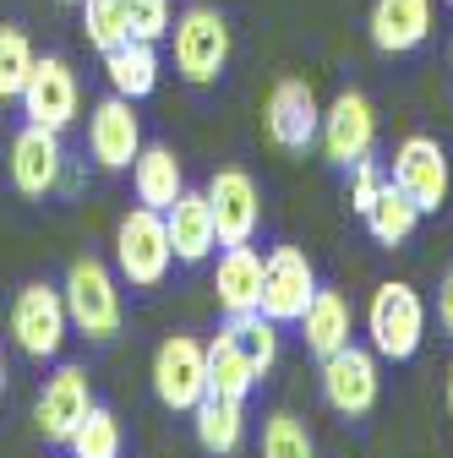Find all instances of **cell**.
Here are the masks:
<instances>
[{
    "instance_id": "cell-34",
    "label": "cell",
    "mask_w": 453,
    "mask_h": 458,
    "mask_svg": "<svg viewBox=\"0 0 453 458\" xmlns=\"http://www.w3.org/2000/svg\"><path fill=\"white\" fill-rule=\"evenodd\" d=\"M448 415H453V366H448Z\"/></svg>"
},
{
    "instance_id": "cell-2",
    "label": "cell",
    "mask_w": 453,
    "mask_h": 458,
    "mask_svg": "<svg viewBox=\"0 0 453 458\" xmlns=\"http://www.w3.org/2000/svg\"><path fill=\"white\" fill-rule=\"evenodd\" d=\"M366 333H372L377 360H410L426 338V301L415 295V284L405 278L377 284L366 301Z\"/></svg>"
},
{
    "instance_id": "cell-29",
    "label": "cell",
    "mask_w": 453,
    "mask_h": 458,
    "mask_svg": "<svg viewBox=\"0 0 453 458\" xmlns=\"http://www.w3.org/2000/svg\"><path fill=\"white\" fill-rule=\"evenodd\" d=\"M66 453H72V458H121V420H115V410L93 404L88 420L72 431Z\"/></svg>"
},
{
    "instance_id": "cell-37",
    "label": "cell",
    "mask_w": 453,
    "mask_h": 458,
    "mask_svg": "<svg viewBox=\"0 0 453 458\" xmlns=\"http://www.w3.org/2000/svg\"><path fill=\"white\" fill-rule=\"evenodd\" d=\"M442 6H453V0H442Z\"/></svg>"
},
{
    "instance_id": "cell-18",
    "label": "cell",
    "mask_w": 453,
    "mask_h": 458,
    "mask_svg": "<svg viewBox=\"0 0 453 458\" xmlns=\"http://www.w3.org/2000/svg\"><path fill=\"white\" fill-rule=\"evenodd\" d=\"M169 224V246H175V262H208L218 251V224H213V208H208V191H181L175 208L164 213Z\"/></svg>"
},
{
    "instance_id": "cell-14",
    "label": "cell",
    "mask_w": 453,
    "mask_h": 458,
    "mask_svg": "<svg viewBox=\"0 0 453 458\" xmlns=\"http://www.w3.org/2000/svg\"><path fill=\"white\" fill-rule=\"evenodd\" d=\"M213 224H218V246H246L257 241V224H262V191L246 169H213V181L202 186Z\"/></svg>"
},
{
    "instance_id": "cell-16",
    "label": "cell",
    "mask_w": 453,
    "mask_h": 458,
    "mask_svg": "<svg viewBox=\"0 0 453 458\" xmlns=\"http://www.w3.org/2000/svg\"><path fill=\"white\" fill-rule=\"evenodd\" d=\"M66 175V148H61V131L49 126H22L12 137V186L22 197H49Z\"/></svg>"
},
{
    "instance_id": "cell-7",
    "label": "cell",
    "mask_w": 453,
    "mask_h": 458,
    "mask_svg": "<svg viewBox=\"0 0 453 458\" xmlns=\"http://www.w3.org/2000/svg\"><path fill=\"white\" fill-rule=\"evenodd\" d=\"M98 404L93 398V377H88V366H55L49 377H44V393H38V404H33V426H38V437L44 442H55V447H66L72 442V431L88 420V410Z\"/></svg>"
},
{
    "instance_id": "cell-20",
    "label": "cell",
    "mask_w": 453,
    "mask_h": 458,
    "mask_svg": "<svg viewBox=\"0 0 453 458\" xmlns=\"http://www.w3.org/2000/svg\"><path fill=\"white\" fill-rule=\"evenodd\" d=\"M432 38V0H377L372 6V44L382 55H410Z\"/></svg>"
},
{
    "instance_id": "cell-10",
    "label": "cell",
    "mask_w": 453,
    "mask_h": 458,
    "mask_svg": "<svg viewBox=\"0 0 453 458\" xmlns=\"http://www.w3.org/2000/svg\"><path fill=\"white\" fill-rule=\"evenodd\" d=\"M317 290H322L317 267L301 246H273L268 251V262H262V317H273L278 327L301 322V311L312 306Z\"/></svg>"
},
{
    "instance_id": "cell-28",
    "label": "cell",
    "mask_w": 453,
    "mask_h": 458,
    "mask_svg": "<svg viewBox=\"0 0 453 458\" xmlns=\"http://www.w3.org/2000/svg\"><path fill=\"white\" fill-rule=\"evenodd\" d=\"M33 61H38V55H33V38H28L17 22H0V104H6V98H22Z\"/></svg>"
},
{
    "instance_id": "cell-4",
    "label": "cell",
    "mask_w": 453,
    "mask_h": 458,
    "mask_svg": "<svg viewBox=\"0 0 453 458\" xmlns=\"http://www.w3.org/2000/svg\"><path fill=\"white\" fill-rule=\"evenodd\" d=\"M169 44H175V72L192 88H208L224 77L230 66V22H224L213 6H186L169 28Z\"/></svg>"
},
{
    "instance_id": "cell-19",
    "label": "cell",
    "mask_w": 453,
    "mask_h": 458,
    "mask_svg": "<svg viewBox=\"0 0 453 458\" xmlns=\"http://www.w3.org/2000/svg\"><path fill=\"white\" fill-rule=\"evenodd\" d=\"M301 338H306V350L317 360H328V355L345 350V344H355V306H350V295L317 290L312 306L301 311Z\"/></svg>"
},
{
    "instance_id": "cell-32",
    "label": "cell",
    "mask_w": 453,
    "mask_h": 458,
    "mask_svg": "<svg viewBox=\"0 0 453 458\" xmlns=\"http://www.w3.org/2000/svg\"><path fill=\"white\" fill-rule=\"evenodd\" d=\"M382 186H388V175H382L372 158H355V164H350V208H355L361 218H366V208L377 202V191H382Z\"/></svg>"
},
{
    "instance_id": "cell-30",
    "label": "cell",
    "mask_w": 453,
    "mask_h": 458,
    "mask_svg": "<svg viewBox=\"0 0 453 458\" xmlns=\"http://www.w3.org/2000/svg\"><path fill=\"white\" fill-rule=\"evenodd\" d=\"M262 458H317V442H312L306 420L290 415V410H273L262 420Z\"/></svg>"
},
{
    "instance_id": "cell-1",
    "label": "cell",
    "mask_w": 453,
    "mask_h": 458,
    "mask_svg": "<svg viewBox=\"0 0 453 458\" xmlns=\"http://www.w3.org/2000/svg\"><path fill=\"white\" fill-rule=\"evenodd\" d=\"M61 301H66V317L82 338H115L121 322H126V306H121V273L104 267L98 257H77L66 267V284H61Z\"/></svg>"
},
{
    "instance_id": "cell-11",
    "label": "cell",
    "mask_w": 453,
    "mask_h": 458,
    "mask_svg": "<svg viewBox=\"0 0 453 458\" xmlns=\"http://www.w3.org/2000/svg\"><path fill=\"white\" fill-rule=\"evenodd\" d=\"M317 142H322L328 164H338V169H350L355 158H372V148H377V109H372V98L355 93V88H345L322 109Z\"/></svg>"
},
{
    "instance_id": "cell-22",
    "label": "cell",
    "mask_w": 453,
    "mask_h": 458,
    "mask_svg": "<svg viewBox=\"0 0 453 458\" xmlns=\"http://www.w3.org/2000/svg\"><path fill=\"white\" fill-rule=\"evenodd\" d=\"M192 431H197V447H202V453L230 458V453L246 442V404H241V398H218V393H208L202 404L192 410Z\"/></svg>"
},
{
    "instance_id": "cell-17",
    "label": "cell",
    "mask_w": 453,
    "mask_h": 458,
    "mask_svg": "<svg viewBox=\"0 0 453 458\" xmlns=\"http://www.w3.org/2000/svg\"><path fill=\"white\" fill-rule=\"evenodd\" d=\"M262 251L246 241V246H224L218 251V267H213V301L224 317H246V311H262Z\"/></svg>"
},
{
    "instance_id": "cell-26",
    "label": "cell",
    "mask_w": 453,
    "mask_h": 458,
    "mask_svg": "<svg viewBox=\"0 0 453 458\" xmlns=\"http://www.w3.org/2000/svg\"><path fill=\"white\" fill-rule=\"evenodd\" d=\"M82 38L98 55L126 44L132 38V0H82Z\"/></svg>"
},
{
    "instance_id": "cell-9",
    "label": "cell",
    "mask_w": 453,
    "mask_h": 458,
    "mask_svg": "<svg viewBox=\"0 0 453 458\" xmlns=\"http://www.w3.org/2000/svg\"><path fill=\"white\" fill-rule=\"evenodd\" d=\"M22 114L28 126H49V131H66L77 114H82V88H77V72L61 61V55H44L28 72V88H22Z\"/></svg>"
},
{
    "instance_id": "cell-31",
    "label": "cell",
    "mask_w": 453,
    "mask_h": 458,
    "mask_svg": "<svg viewBox=\"0 0 453 458\" xmlns=\"http://www.w3.org/2000/svg\"><path fill=\"white\" fill-rule=\"evenodd\" d=\"M169 28H175L169 0H132V38L158 44V38H169Z\"/></svg>"
},
{
    "instance_id": "cell-8",
    "label": "cell",
    "mask_w": 453,
    "mask_h": 458,
    "mask_svg": "<svg viewBox=\"0 0 453 458\" xmlns=\"http://www.w3.org/2000/svg\"><path fill=\"white\" fill-rule=\"evenodd\" d=\"M322 366V398L333 415L361 420L377 410V393H382V371H377V350H361V344H345L338 355L317 360Z\"/></svg>"
},
{
    "instance_id": "cell-5",
    "label": "cell",
    "mask_w": 453,
    "mask_h": 458,
    "mask_svg": "<svg viewBox=\"0 0 453 458\" xmlns=\"http://www.w3.org/2000/svg\"><path fill=\"white\" fill-rule=\"evenodd\" d=\"M153 398L169 415H192L208 398V344L192 333H169L153 350Z\"/></svg>"
},
{
    "instance_id": "cell-27",
    "label": "cell",
    "mask_w": 453,
    "mask_h": 458,
    "mask_svg": "<svg viewBox=\"0 0 453 458\" xmlns=\"http://www.w3.org/2000/svg\"><path fill=\"white\" fill-rule=\"evenodd\" d=\"M230 338L241 344V355L252 360L257 377H268L278 366V322L262 317V311H246V317H230Z\"/></svg>"
},
{
    "instance_id": "cell-21",
    "label": "cell",
    "mask_w": 453,
    "mask_h": 458,
    "mask_svg": "<svg viewBox=\"0 0 453 458\" xmlns=\"http://www.w3.org/2000/svg\"><path fill=\"white\" fill-rule=\"evenodd\" d=\"M132 191H137V208H153V213H169L175 197L186 191V169L181 158L158 148V142H142L137 164H132Z\"/></svg>"
},
{
    "instance_id": "cell-3",
    "label": "cell",
    "mask_w": 453,
    "mask_h": 458,
    "mask_svg": "<svg viewBox=\"0 0 453 458\" xmlns=\"http://www.w3.org/2000/svg\"><path fill=\"white\" fill-rule=\"evenodd\" d=\"M169 262H175V246H169V224L153 208H132L115 224V273L132 290H158L169 278Z\"/></svg>"
},
{
    "instance_id": "cell-33",
    "label": "cell",
    "mask_w": 453,
    "mask_h": 458,
    "mask_svg": "<svg viewBox=\"0 0 453 458\" xmlns=\"http://www.w3.org/2000/svg\"><path fill=\"white\" fill-rule=\"evenodd\" d=\"M437 322H442V333L453 338V267H448L442 284H437Z\"/></svg>"
},
{
    "instance_id": "cell-15",
    "label": "cell",
    "mask_w": 453,
    "mask_h": 458,
    "mask_svg": "<svg viewBox=\"0 0 453 458\" xmlns=\"http://www.w3.org/2000/svg\"><path fill=\"white\" fill-rule=\"evenodd\" d=\"M88 153L98 169H132L137 153H142V121H137V109L132 98L121 93H109L88 109Z\"/></svg>"
},
{
    "instance_id": "cell-23",
    "label": "cell",
    "mask_w": 453,
    "mask_h": 458,
    "mask_svg": "<svg viewBox=\"0 0 453 458\" xmlns=\"http://www.w3.org/2000/svg\"><path fill=\"white\" fill-rule=\"evenodd\" d=\"M104 77H109V93L121 98H148L158 88V44H142V38H126L104 55Z\"/></svg>"
},
{
    "instance_id": "cell-13",
    "label": "cell",
    "mask_w": 453,
    "mask_h": 458,
    "mask_svg": "<svg viewBox=\"0 0 453 458\" xmlns=\"http://www.w3.org/2000/svg\"><path fill=\"white\" fill-rule=\"evenodd\" d=\"M262 126H268V142L273 148H285V153H306L322 131V104L317 93L301 82V77H285L268 104H262Z\"/></svg>"
},
{
    "instance_id": "cell-36",
    "label": "cell",
    "mask_w": 453,
    "mask_h": 458,
    "mask_svg": "<svg viewBox=\"0 0 453 458\" xmlns=\"http://www.w3.org/2000/svg\"><path fill=\"white\" fill-rule=\"evenodd\" d=\"M66 6H82V0H66Z\"/></svg>"
},
{
    "instance_id": "cell-35",
    "label": "cell",
    "mask_w": 453,
    "mask_h": 458,
    "mask_svg": "<svg viewBox=\"0 0 453 458\" xmlns=\"http://www.w3.org/2000/svg\"><path fill=\"white\" fill-rule=\"evenodd\" d=\"M0 393H6V360H0Z\"/></svg>"
},
{
    "instance_id": "cell-6",
    "label": "cell",
    "mask_w": 453,
    "mask_h": 458,
    "mask_svg": "<svg viewBox=\"0 0 453 458\" xmlns=\"http://www.w3.org/2000/svg\"><path fill=\"white\" fill-rule=\"evenodd\" d=\"M12 344L28 355V360H55L66 350V333H72V317H66V301L55 284H22L17 301H12Z\"/></svg>"
},
{
    "instance_id": "cell-24",
    "label": "cell",
    "mask_w": 453,
    "mask_h": 458,
    "mask_svg": "<svg viewBox=\"0 0 453 458\" xmlns=\"http://www.w3.org/2000/svg\"><path fill=\"white\" fill-rule=\"evenodd\" d=\"M257 382H262V377H257L252 360L241 355V344L230 338V327H218V333L208 338V393L241 398V404H246V393H252Z\"/></svg>"
},
{
    "instance_id": "cell-25",
    "label": "cell",
    "mask_w": 453,
    "mask_h": 458,
    "mask_svg": "<svg viewBox=\"0 0 453 458\" xmlns=\"http://www.w3.org/2000/svg\"><path fill=\"white\" fill-rule=\"evenodd\" d=\"M415 224H421V208H415L399 186H393V181H388V186L377 191V202L366 208V229H372V241H377V246H388V251H393V246H405V241L415 235Z\"/></svg>"
},
{
    "instance_id": "cell-12",
    "label": "cell",
    "mask_w": 453,
    "mask_h": 458,
    "mask_svg": "<svg viewBox=\"0 0 453 458\" xmlns=\"http://www.w3.org/2000/svg\"><path fill=\"white\" fill-rule=\"evenodd\" d=\"M393 186H399L421 213H437L453 191V169L437 137H405L393 153Z\"/></svg>"
}]
</instances>
